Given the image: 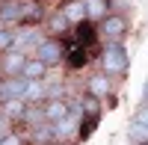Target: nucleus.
Instances as JSON below:
<instances>
[{
    "label": "nucleus",
    "instance_id": "obj_1",
    "mask_svg": "<svg viewBox=\"0 0 148 145\" xmlns=\"http://www.w3.org/2000/svg\"><path fill=\"white\" fill-rule=\"evenodd\" d=\"M42 18V6L36 0H0V27H21Z\"/></svg>",
    "mask_w": 148,
    "mask_h": 145
},
{
    "label": "nucleus",
    "instance_id": "obj_2",
    "mask_svg": "<svg viewBox=\"0 0 148 145\" xmlns=\"http://www.w3.org/2000/svg\"><path fill=\"white\" fill-rule=\"evenodd\" d=\"M98 62H101V71L107 77H116V74H125L130 59H127V51L121 42H107L98 53Z\"/></svg>",
    "mask_w": 148,
    "mask_h": 145
},
{
    "label": "nucleus",
    "instance_id": "obj_3",
    "mask_svg": "<svg viewBox=\"0 0 148 145\" xmlns=\"http://www.w3.org/2000/svg\"><path fill=\"white\" fill-rule=\"evenodd\" d=\"M45 39V30L39 24H21V27H12V47L15 51H24V53H33L36 44Z\"/></svg>",
    "mask_w": 148,
    "mask_h": 145
},
{
    "label": "nucleus",
    "instance_id": "obj_4",
    "mask_svg": "<svg viewBox=\"0 0 148 145\" xmlns=\"http://www.w3.org/2000/svg\"><path fill=\"white\" fill-rule=\"evenodd\" d=\"M33 56H36V59H42L47 68H53V65H59V62L65 59V44L59 42V39H53V36H45V39L36 44Z\"/></svg>",
    "mask_w": 148,
    "mask_h": 145
},
{
    "label": "nucleus",
    "instance_id": "obj_5",
    "mask_svg": "<svg viewBox=\"0 0 148 145\" xmlns=\"http://www.w3.org/2000/svg\"><path fill=\"white\" fill-rule=\"evenodd\" d=\"M127 33V18L119 15V12H110V15L101 18V27H98V36L104 42H121Z\"/></svg>",
    "mask_w": 148,
    "mask_h": 145
},
{
    "label": "nucleus",
    "instance_id": "obj_6",
    "mask_svg": "<svg viewBox=\"0 0 148 145\" xmlns=\"http://www.w3.org/2000/svg\"><path fill=\"white\" fill-rule=\"evenodd\" d=\"M127 139L133 145H148V104L142 101L136 116L130 118V127H127Z\"/></svg>",
    "mask_w": 148,
    "mask_h": 145
},
{
    "label": "nucleus",
    "instance_id": "obj_7",
    "mask_svg": "<svg viewBox=\"0 0 148 145\" xmlns=\"http://www.w3.org/2000/svg\"><path fill=\"white\" fill-rule=\"evenodd\" d=\"M24 62H27V53L9 47V51L0 53V74H3V77H18L21 68H24Z\"/></svg>",
    "mask_w": 148,
    "mask_h": 145
},
{
    "label": "nucleus",
    "instance_id": "obj_8",
    "mask_svg": "<svg viewBox=\"0 0 148 145\" xmlns=\"http://www.w3.org/2000/svg\"><path fill=\"white\" fill-rule=\"evenodd\" d=\"M86 92L95 95L98 101L107 98V95L113 92V77H107L104 71H95V74H89V80H86Z\"/></svg>",
    "mask_w": 148,
    "mask_h": 145
},
{
    "label": "nucleus",
    "instance_id": "obj_9",
    "mask_svg": "<svg viewBox=\"0 0 148 145\" xmlns=\"http://www.w3.org/2000/svg\"><path fill=\"white\" fill-rule=\"evenodd\" d=\"M45 122H59L62 116H68V107H71V101H65V98H47L45 104Z\"/></svg>",
    "mask_w": 148,
    "mask_h": 145
},
{
    "label": "nucleus",
    "instance_id": "obj_10",
    "mask_svg": "<svg viewBox=\"0 0 148 145\" xmlns=\"http://www.w3.org/2000/svg\"><path fill=\"white\" fill-rule=\"evenodd\" d=\"M24 101L27 104H45L47 101V83H45V77L42 80H27V86H24Z\"/></svg>",
    "mask_w": 148,
    "mask_h": 145
},
{
    "label": "nucleus",
    "instance_id": "obj_11",
    "mask_svg": "<svg viewBox=\"0 0 148 145\" xmlns=\"http://www.w3.org/2000/svg\"><path fill=\"white\" fill-rule=\"evenodd\" d=\"M33 145H53L56 139H53V127H51V122H42V124H36V127H30V136H27Z\"/></svg>",
    "mask_w": 148,
    "mask_h": 145
},
{
    "label": "nucleus",
    "instance_id": "obj_12",
    "mask_svg": "<svg viewBox=\"0 0 148 145\" xmlns=\"http://www.w3.org/2000/svg\"><path fill=\"white\" fill-rule=\"evenodd\" d=\"M24 110H27V101H24V98H9V101H3V104H0V113H3L12 124H15V122H21Z\"/></svg>",
    "mask_w": 148,
    "mask_h": 145
},
{
    "label": "nucleus",
    "instance_id": "obj_13",
    "mask_svg": "<svg viewBox=\"0 0 148 145\" xmlns=\"http://www.w3.org/2000/svg\"><path fill=\"white\" fill-rule=\"evenodd\" d=\"M21 77L24 80H42V77H47V65L36 56H27V62L21 68Z\"/></svg>",
    "mask_w": 148,
    "mask_h": 145
},
{
    "label": "nucleus",
    "instance_id": "obj_14",
    "mask_svg": "<svg viewBox=\"0 0 148 145\" xmlns=\"http://www.w3.org/2000/svg\"><path fill=\"white\" fill-rule=\"evenodd\" d=\"M62 15L68 18L71 27H77V24L86 21V3H83V0H68V3L62 6Z\"/></svg>",
    "mask_w": 148,
    "mask_h": 145
},
{
    "label": "nucleus",
    "instance_id": "obj_15",
    "mask_svg": "<svg viewBox=\"0 0 148 145\" xmlns=\"http://www.w3.org/2000/svg\"><path fill=\"white\" fill-rule=\"evenodd\" d=\"M83 3H86V21H92V24L110 15V0H83Z\"/></svg>",
    "mask_w": 148,
    "mask_h": 145
},
{
    "label": "nucleus",
    "instance_id": "obj_16",
    "mask_svg": "<svg viewBox=\"0 0 148 145\" xmlns=\"http://www.w3.org/2000/svg\"><path fill=\"white\" fill-rule=\"evenodd\" d=\"M71 30V24H68V18L62 15V12H53L51 18H47V36H53V39H59L62 33H68Z\"/></svg>",
    "mask_w": 148,
    "mask_h": 145
},
{
    "label": "nucleus",
    "instance_id": "obj_17",
    "mask_svg": "<svg viewBox=\"0 0 148 145\" xmlns=\"http://www.w3.org/2000/svg\"><path fill=\"white\" fill-rule=\"evenodd\" d=\"M77 104H80V110H83L86 116H101V104H98V98H95V95H89V92H86Z\"/></svg>",
    "mask_w": 148,
    "mask_h": 145
},
{
    "label": "nucleus",
    "instance_id": "obj_18",
    "mask_svg": "<svg viewBox=\"0 0 148 145\" xmlns=\"http://www.w3.org/2000/svg\"><path fill=\"white\" fill-rule=\"evenodd\" d=\"M12 47V27H0V53Z\"/></svg>",
    "mask_w": 148,
    "mask_h": 145
},
{
    "label": "nucleus",
    "instance_id": "obj_19",
    "mask_svg": "<svg viewBox=\"0 0 148 145\" xmlns=\"http://www.w3.org/2000/svg\"><path fill=\"white\" fill-rule=\"evenodd\" d=\"M21 142H24V136H21V133H15V130H9V133L0 136V145H21Z\"/></svg>",
    "mask_w": 148,
    "mask_h": 145
},
{
    "label": "nucleus",
    "instance_id": "obj_20",
    "mask_svg": "<svg viewBox=\"0 0 148 145\" xmlns=\"http://www.w3.org/2000/svg\"><path fill=\"white\" fill-rule=\"evenodd\" d=\"M142 101L148 104V80H145V86H142Z\"/></svg>",
    "mask_w": 148,
    "mask_h": 145
}]
</instances>
